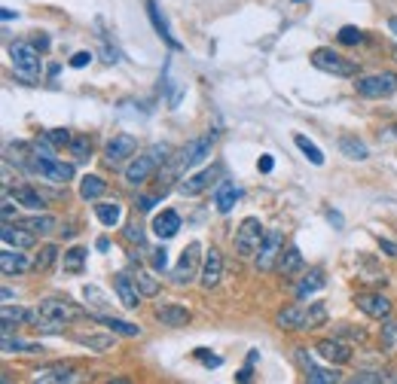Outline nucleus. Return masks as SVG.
<instances>
[{
    "mask_svg": "<svg viewBox=\"0 0 397 384\" xmlns=\"http://www.w3.org/2000/svg\"><path fill=\"white\" fill-rule=\"evenodd\" d=\"M327 320V308L321 302H309V305H290V308H281L275 314V323L281 330H315Z\"/></svg>",
    "mask_w": 397,
    "mask_h": 384,
    "instance_id": "1",
    "label": "nucleus"
},
{
    "mask_svg": "<svg viewBox=\"0 0 397 384\" xmlns=\"http://www.w3.org/2000/svg\"><path fill=\"white\" fill-rule=\"evenodd\" d=\"M10 58H12V67H16V74L22 76L25 83H34L40 76V52L37 46H31V43H12L10 46Z\"/></svg>",
    "mask_w": 397,
    "mask_h": 384,
    "instance_id": "2",
    "label": "nucleus"
},
{
    "mask_svg": "<svg viewBox=\"0 0 397 384\" xmlns=\"http://www.w3.org/2000/svg\"><path fill=\"white\" fill-rule=\"evenodd\" d=\"M354 92L360 98H391L397 92V74L385 70V74H373V76H360L354 83Z\"/></svg>",
    "mask_w": 397,
    "mask_h": 384,
    "instance_id": "3",
    "label": "nucleus"
},
{
    "mask_svg": "<svg viewBox=\"0 0 397 384\" xmlns=\"http://www.w3.org/2000/svg\"><path fill=\"white\" fill-rule=\"evenodd\" d=\"M266 232H263V223H260L257 217H247L242 220V226L236 229V250L242 256H251L260 250V244H263Z\"/></svg>",
    "mask_w": 397,
    "mask_h": 384,
    "instance_id": "4",
    "label": "nucleus"
},
{
    "mask_svg": "<svg viewBox=\"0 0 397 384\" xmlns=\"http://www.w3.org/2000/svg\"><path fill=\"white\" fill-rule=\"evenodd\" d=\"M312 64H315L318 70H324V74H333V76H354L358 70H354L352 61H345L339 52H333V49H315L312 52Z\"/></svg>",
    "mask_w": 397,
    "mask_h": 384,
    "instance_id": "5",
    "label": "nucleus"
},
{
    "mask_svg": "<svg viewBox=\"0 0 397 384\" xmlns=\"http://www.w3.org/2000/svg\"><path fill=\"white\" fill-rule=\"evenodd\" d=\"M34 168H37V174L43 177V180H52V183L74 180V165H65V162H59L55 156H37L34 153Z\"/></svg>",
    "mask_w": 397,
    "mask_h": 384,
    "instance_id": "6",
    "label": "nucleus"
},
{
    "mask_svg": "<svg viewBox=\"0 0 397 384\" xmlns=\"http://www.w3.org/2000/svg\"><path fill=\"white\" fill-rule=\"evenodd\" d=\"M281 244H285L281 232L278 229H269L266 238H263V244H260V250H257V259H254L260 272H272V268H275V259L281 256Z\"/></svg>",
    "mask_w": 397,
    "mask_h": 384,
    "instance_id": "7",
    "label": "nucleus"
},
{
    "mask_svg": "<svg viewBox=\"0 0 397 384\" xmlns=\"http://www.w3.org/2000/svg\"><path fill=\"white\" fill-rule=\"evenodd\" d=\"M211 147H214V134H211V138H196V140H190V144L181 149V156H177V165H181V171L196 168L198 162H205V159L211 156Z\"/></svg>",
    "mask_w": 397,
    "mask_h": 384,
    "instance_id": "8",
    "label": "nucleus"
},
{
    "mask_svg": "<svg viewBox=\"0 0 397 384\" xmlns=\"http://www.w3.org/2000/svg\"><path fill=\"white\" fill-rule=\"evenodd\" d=\"M198 253H202V244H198V241H193V244H190L187 250L181 253V259H177V266H174V281H177V284H190V281L196 277Z\"/></svg>",
    "mask_w": 397,
    "mask_h": 384,
    "instance_id": "9",
    "label": "nucleus"
},
{
    "mask_svg": "<svg viewBox=\"0 0 397 384\" xmlns=\"http://www.w3.org/2000/svg\"><path fill=\"white\" fill-rule=\"evenodd\" d=\"M134 149H138V140H134L132 134H116V138L108 140V147H104V159H108V165H119V162H125L129 156H134Z\"/></svg>",
    "mask_w": 397,
    "mask_h": 384,
    "instance_id": "10",
    "label": "nucleus"
},
{
    "mask_svg": "<svg viewBox=\"0 0 397 384\" xmlns=\"http://www.w3.org/2000/svg\"><path fill=\"white\" fill-rule=\"evenodd\" d=\"M221 277H223V253L217 250V247H211V250L205 253V266H202L198 281H202L205 290H214L217 284H221Z\"/></svg>",
    "mask_w": 397,
    "mask_h": 384,
    "instance_id": "11",
    "label": "nucleus"
},
{
    "mask_svg": "<svg viewBox=\"0 0 397 384\" xmlns=\"http://www.w3.org/2000/svg\"><path fill=\"white\" fill-rule=\"evenodd\" d=\"M296 357H300V363H303L306 381H312V384H336V381H339V372H336V369H321V366H315V360L309 357L306 348H300V351H296Z\"/></svg>",
    "mask_w": 397,
    "mask_h": 384,
    "instance_id": "12",
    "label": "nucleus"
},
{
    "mask_svg": "<svg viewBox=\"0 0 397 384\" xmlns=\"http://www.w3.org/2000/svg\"><path fill=\"white\" fill-rule=\"evenodd\" d=\"M156 165H159V159H156L153 153H144V156H138V159H134L132 165L125 168V180H129L132 186H138V183L150 180V174L156 171Z\"/></svg>",
    "mask_w": 397,
    "mask_h": 384,
    "instance_id": "13",
    "label": "nucleus"
},
{
    "mask_svg": "<svg viewBox=\"0 0 397 384\" xmlns=\"http://www.w3.org/2000/svg\"><path fill=\"white\" fill-rule=\"evenodd\" d=\"M358 308L364 311L367 317H373V320H388V314H391V302H388L382 293L358 296Z\"/></svg>",
    "mask_w": 397,
    "mask_h": 384,
    "instance_id": "14",
    "label": "nucleus"
},
{
    "mask_svg": "<svg viewBox=\"0 0 397 384\" xmlns=\"http://www.w3.org/2000/svg\"><path fill=\"white\" fill-rule=\"evenodd\" d=\"M113 290H116L119 302H123L125 308H138V305H141V290H138V284H134V277L113 275Z\"/></svg>",
    "mask_w": 397,
    "mask_h": 384,
    "instance_id": "15",
    "label": "nucleus"
},
{
    "mask_svg": "<svg viewBox=\"0 0 397 384\" xmlns=\"http://www.w3.org/2000/svg\"><path fill=\"white\" fill-rule=\"evenodd\" d=\"M315 351L321 354L324 360L336 363V366H343V363H349V360H352V348H349V345H343V341H336V339H321V341L315 345Z\"/></svg>",
    "mask_w": 397,
    "mask_h": 384,
    "instance_id": "16",
    "label": "nucleus"
},
{
    "mask_svg": "<svg viewBox=\"0 0 397 384\" xmlns=\"http://www.w3.org/2000/svg\"><path fill=\"white\" fill-rule=\"evenodd\" d=\"M217 174H221L217 168H205V171H198V174L187 177V180H183L177 189H181V195H190V198H193V195H198V192L208 189L211 183H214V177H217Z\"/></svg>",
    "mask_w": 397,
    "mask_h": 384,
    "instance_id": "17",
    "label": "nucleus"
},
{
    "mask_svg": "<svg viewBox=\"0 0 397 384\" xmlns=\"http://www.w3.org/2000/svg\"><path fill=\"white\" fill-rule=\"evenodd\" d=\"M156 320H159L162 326H187L190 320H193V314H190L187 308H181V305H156Z\"/></svg>",
    "mask_w": 397,
    "mask_h": 384,
    "instance_id": "18",
    "label": "nucleus"
},
{
    "mask_svg": "<svg viewBox=\"0 0 397 384\" xmlns=\"http://www.w3.org/2000/svg\"><path fill=\"white\" fill-rule=\"evenodd\" d=\"M0 268H3L6 277H12V275H22V272H28V268H34V262H28V256L19 253V247L16 250L6 247V250L0 253Z\"/></svg>",
    "mask_w": 397,
    "mask_h": 384,
    "instance_id": "19",
    "label": "nucleus"
},
{
    "mask_svg": "<svg viewBox=\"0 0 397 384\" xmlns=\"http://www.w3.org/2000/svg\"><path fill=\"white\" fill-rule=\"evenodd\" d=\"M238 198H242V189H238L236 183H230V180L217 183L214 204H217V211H221V213H230L232 208H236V202H238Z\"/></svg>",
    "mask_w": 397,
    "mask_h": 384,
    "instance_id": "20",
    "label": "nucleus"
},
{
    "mask_svg": "<svg viewBox=\"0 0 397 384\" xmlns=\"http://www.w3.org/2000/svg\"><path fill=\"white\" fill-rule=\"evenodd\" d=\"M0 238H3V244L6 247H31L34 244V232L31 229H25V226H12V223H3V229H0Z\"/></svg>",
    "mask_w": 397,
    "mask_h": 384,
    "instance_id": "21",
    "label": "nucleus"
},
{
    "mask_svg": "<svg viewBox=\"0 0 397 384\" xmlns=\"http://www.w3.org/2000/svg\"><path fill=\"white\" fill-rule=\"evenodd\" d=\"M147 12H150V21H153L156 34H159V37H162V40H165V43H168V46H172V49H181V43H177V40H174L172 28H168V19H165V16H162V10H159V6H156V3H153V0H150V3H147Z\"/></svg>",
    "mask_w": 397,
    "mask_h": 384,
    "instance_id": "22",
    "label": "nucleus"
},
{
    "mask_svg": "<svg viewBox=\"0 0 397 384\" xmlns=\"http://www.w3.org/2000/svg\"><path fill=\"white\" fill-rule=\"evenodd\" d=\"M177 229H181V213L177 211H162L159 217L153 220V232L159 238H174Z\"/></svg>",
    "mask_w": 397,
    "mask_h": 384,
    "instance_id": "23",
    "label": "nucleus"
},
{
    "mask_svg": "<svg viewBox=\"0 0 397 384\" xmlns=\"http://www.w3.org/2000/svg\"><path fill=\"white\" fill-rule=\"evenodd\" d=\"M77 378H80V375L70 366H49L34 375V381H43V384H65V381H77Z\"/></svg>",
    "mask_w": 397,
    "mask_h": 384,
    "instance_id": "24",
    "label": "nucleus"
},
{
    "mask_svg": "<svg viewBox=\"0 0 397 384\" xmlns=\"http://www.w3.org/2000/svg\"><path fill=\"white\" fill-rule=\"evenodd\" d=\"M6 195H12V202H19V204H25V208H31V211H40L46 204V198L40 195L34 186H16L12 192H6Z\"/></svg>",
    "mask_w": 397,
    "mask_h": 384,
    "instance_id": "25",
    "label": "nucleus"
},
{
    "mask_svg": "<svg viewBox=\"0 0 397 384\" xmlns=\"http://www.w3.org/2000/svg\"><path fill=\"white\" fill-rule=\"evenodd\" d=\"M324 284H327V281H324V272H321V268H312V272L303 277L300 284H296V299H309L312 293H318Z\"/></svg>",
    "mask_w": 397,
    "mask_h": 384,
    "instance_id": "26",
    "label": "nucleus"
},
{
    "mask_svg": "<svg viewBox=\"0 0 397 384\" xmlns=\"http://www.w3.org/2000/svg\"><path fill=\"white\" fill-rule=\"evenodd\" d=\"M104 192H108V183H104L98 174H86L80 180V195L86 198V202H95V198H101Z\"/></svg>",
    "mask_w": 397,
    "mask_h": 384,
    "instance_id": "27",
    "label": "nucleus"
},
{
    "mask_svg": "<svg viewBox=\"0 0 397 384\" xmlns=\"http://www.w3.org/2000/svg\"><path fill=\"white\" fill-rule=\"evenodd\" d=\"M95 317L101 320L110 332H119V336H129V339H138L141 336V326L129 323V320H116V317H108V314H95Z\"/></svg>",
    "mask_w": 397,
    "mask_h": 384,
    "instance_id": "28",
    "label": "nucleus"
},
{
    "mask_svg": "<svg viewBox=\"0 0 397 384\" xmlns=\"http://www.w3.org/2000/svg\"><path fill=\"white\" fill-rule=\"evenodd\" d=\"M303 268V253L296 250V247H287V250H281L278 256V272L281 275H294Z\"/></svg>",
    "mask_w": 397,
    "mask_h": 384,
    "instance_id": "29",
    "label": "nucleus"
},
{
    "mask_svg": "<svg viewBox=\"0 0 397 384\" xmlns=\"http://www.w3.org/2000/svg\"><path fill=\"white\" fill-rule=\"evenodd\" d=\"M95 213H98V220H101L108 229H113V226L123 220V208H119L116 202H104V204H95Z\"/></svg>",
    "mask_w": 397,
    "mask_h": 384,
    "instance_id": "30",
    "label": "nucleus"
},
{
    "mask_svg": "<svg viewBox=\"0 0 397 384\" xmlns=\"http://www.w3.org/2000/svg\"><path fill=\"white\" fill-rule=\"evenodd\" d=\"M19 226L31 229L34 235H46V232L55 229V217H49V213H40V217H28V220H22Z\"/></svg>",
    "mask_w": 397,
    "mask_h": 384,
    "instance_id": "31",
    "label": "nucleus"
},
{
    "mask_svg": "<svg viewBox=\"0 0 397 384\" xmlns=\"http://www.w3.org/2000/svg\"><path fill=\"white\" fill-rule=\"evenodd\" d=\"M294 144L300 147V153L306 156V159L312 162V165H324V153H321V149H318L315 144H312V140L306 138V134H296V138H294Z\"/></svg>",
    "mask_w": 397,
    "mask_h": 384,
    "instance_id": "32",
    "label": "nucleus"
},
{
    "mask_svg": "<svg viewBox=\"0 0 397 384\" xmlns=\"http://www.w3.org/2000/svg\"><path fill=\"white\" fill-rule=\"evenodd\" d=\"M339 149H343V153L349 156V159H358V162L370 156L367 144H364V140H358V138H343V140H339Z\"/></svg>",
    "mask_w": 397,
    "mask_h": 384,
    "instance_id": "33",
    "label": "nucleus"
},
{
    "mask_svg": "<svg viewBox=\"0 0 397 384\" xmlns=\"http://www.w3.org/2000/svg\"><path fill=\"white\" fill-rule=\"evenodd\" d=\"M34 351H43V348L34 345V341L12 339V332H10V336H3V354H34Z\"/></svg>",
    "mask_w": 397,
    "mask_h": 384,
    "instance_id": "34",
    "label": "nucleus"
},
{
    "mask_svg": "<svg viewBox=\"0 0 397 384\" xmlns=\"http://www.w3.org/2000/svg\"><path fill=\"white\" fill-rule=\"evenodd\" d=\"M83 262H86V250H83V247H70V250H65V272H70V275L83 272Z\"/></svg>",
    "mask_w": 397,
    "mask_h": 384,
    "instance_id": "35",
    "label": "nucleus"
},
{
    "mask_svg": "<svg viewBox=\"0 0 397 384\" xmlns=\"http://www.w3.org/2000/svg\"><path fill=\"white\" fill-rule=\"evenodd\" d=\"M134 284H138V290H141V296H159V281L150 275V272H138L134 275Z\"/></svg>",
    "mask_w": 397,
    "mask_h": 384,
    "instance_id": "36",
    "label": "nucleus"
},
{
    "mask_svg": "<svg viewBox=\"0 0 397 384\" xmlns=\"http://www.w3.org/2000/svg\"><path fill=\"white\" fill-rule=\"evenodd\" d=\"M354 381H360V384H397V372H358Z\"/></svg>",
    "mask_w": 397,
    "mask_h": 384,
    "instance_id": "37",
    "label": "nucleus"
},
{
    "mask_svg": "<svg viewBox=\"0 0 397 384\" xmlns=\"http://www.w3.org/2000/svg\"><path fill=\"white\" fill-rule=\"evenodd\" d=\"M59 259V247H52V244H46V247H40V253H37V259H34V268L37 272H46L52 262Z\"/></svg>",
    "mask_w": 397,
    "mask_h": 384,
    "instance_id": "38",
    "label": "nucleus"
},
{
    "mask_svg": "<svg viewBox=\"0 0 397 384\" xmlns=\"http://www.w3.org/2000/svg\"><path fill=\"white\" fill-rule=\"evenodd\" d=\"M83 296H86V302L92 305L95 311H104V308H110V302L104 299V293L95 287V284H86V290H83Z\"/></svg>",
    "mask_w": 397,
    "mask_h": 384,
    "instance_id": "39",
    "label": "nucleus"
},
{
    "mask_svg": "<svg viewBox=\"0 0 397 384\" xmlns=\"http://www.w3.org/2000/svg\"><path fill=\"white\" fill-rule=\"evenodd\" d=\"M19 320H28V311L12 308V305H3V336H10L12 323H19Z\"/></svg>",
    "mask_w": 397,
    "mask_h": 384,
    "instance_id": "40",
    "label": "nucleus"
},
{
    "mask_svg": "<svg viewBox=\"0 0 397 384\" xmlns=\"http://www.w3.org/2000/svg\"><path fill=\"white\" fill-rule=\"evenodd\" d=\"M70 153H74L77 162H86L92 156V140L89 138H74L70 140Z\"/></svg>",
    "mask_w": 397,
    "mask_h": 384,
    "instance_id": "41",
    "label": "nucleus"
},
{
    "mask_svg": "<svg viewBox=\"0 0 397 384\" xmlns=\"http://www.w3.org/2000/svg\"><path fill=\"white\" fill-rule=\"evenodd\" d=\"M339 43H345V46H358V43H364V31L354 25H345L343 31H339Z\"/></svg>",
    "mask_w": 397,
    "mask_h": 384,
    "instance_id": "42",
    "label": "nucleus"
},
{
    "mask_svg": "<svg viewBox=\"0 0 397 384\" xmlns=\"http://www.w3.org/2000/svg\"><path fill=\"white\" fill-rule=\"evenodd\" d=\"M77 341L86 348H95V351H108V348L113 345L110 336H77Z\"/></svg>",
    "mask_w": 397,
    "mask_h": 384,
    "instance_id": "43",
    "label": "nucleus"
},
{
    "mask_svg": "<svg viewBox=\"0 0 397 384\" xmlns=\"http://www.w3.org/2000/svg\"><path fill=\"white\" fill-rule=\"evenodd\" d=\"M46 140L52 147H70V140H74V138H70L65 128H52V131H46Z\"/></svg>",
    "mask_w": 397,
    "mask_h": 384,
    "instance_id": "44",
    "label": "nucleus"
},
{
    "mask_svg": "<svg viewBox=\"0 0 397 384\" xmlns=\"http://www.w3.org/2000/svg\"><path fill=\"white\" fill-rule=\"evenodd\" d=\"M196 357L198 360H202L205 363V366H221V357H217V354H208V348H198V351H196Z\"/></svg>",
    "mask_w": 397,
    "mask_h": 384,
    "instance_id": "45",
    "label": "nucleus"
},
{
    "mask_svg": "<svg viewBox=\"0 0 397 384\" xmlns=\"http://www.w3.org/2000/svg\"><path fill=\"white\" fill-rule=\"evenodd\" d=\"M165 266H168V250H165V247H159V250L153 253V268H156V272H165Z\"/></svg>",
    "mask_w": 397,
    "mask_h": 384,
    "instance_id": "46",
    "label": "nucleus"
},
{
    "mask_svg": "<svg viewBox=\"0 0 397 384\" xmlns=\"http://www.w3.org/2000/svg\"><path fill=\"white\" fill-rule=\"evenodd\" d=\"M156 202H159V195H141L138 198V211H153Z\"/></svg>",
    "mask_w": 397,
    "mask_h": 384,
    "instance_id": "47",
    "label": "nucleus"
},
{
    "mask_svg": "<svg viewBox=\"0 0 397 384\" xmlns=\"http://www.w3.org/2000/svg\"><path fill=\"white\" fill-rule=\"evenodd\" d=\"M89 61H92V55H89V52H77L74 58H70V67H86Z\"/></svg>",
    "mask_w": 397,
    "mask_h": 384,
    "instance_id": "48",
    "label": "nucleus"
},
{
    "mask_svg": "<svg viewBox=\"0 0 397 384\" xmlns=\"http://www.w3.org/2000/svg\"><path fill=\"white\" fill-rule=\"evenodd\" d=\"M379 250H382V253H388V256H397V244H394V241L379 238Z\"/></svg>",
    "mask_w": 397,
    "mask_h": 384,
    "instance_id": "49",
    "label": "nucleus"
},
{
    "mask_svg": "<svg viewBox=\"0 0 397 384\" xmlns=\"http://www.w3.org/2000/svg\"><path fill=\"white\" fill-rule=\"evenodd\" d=\"M125 235H129L132 241H138V244H141V241H144V232H141V226H138V223H132L129 229H125Z\"/></svg>",
    "mask_w": 397,
    "mask_h": 384,
    "instance_id": "50",
    "label": "nucleus"
},
{
    "mask_svg": "<svg viewBox=\"0 0 397 384\" xmlns=\"http://www.w3.org/2000/svg\"><path fill=\"white\" fill-rule=\"evenodd\" d=\"M12 217H16V211H12V202L6 198L3 202V223H12Z\"/></svg>",
    "mask_w": 397,
    "mask_h": 384,
    "instance_id": "51",
    "label": "nucleus"
},
{
    "mask_svg": "<svg viewBox=\"0 0 397 384\" xmlns=\"http://www.w3.org/2000/svg\"><path fill=\"white\" fill-rule=\"evenodd\" d=\"M275 168V162H272V156H263V159H260V171H263V174H269V171Z\"/></svg>",
    "mask_w": 397,
    "mask_h": 384,
    "instance_id": "52",
    "label": "nucleus"
},
{
    "mask_svg": "<svg viewBox=\"0 0 397 384\" xmlns=\"http://www.w3.org/2000/svg\"><path fill=\"white\" fill-rule=\"evenodd\" d=\"M0 16H3V21H12V19H16V12H12L10 6H3V12H0Z\"/></svg>",
    "mask_w": 397,
    "mask_h": 384,
    "instance_id": "53",
    "label": "nucleus"
},
{
    "mask_svg": "<svg viewBox=\"0 0 397 384\" xmlns=\"http://www.w3.org/2000/svg\"><path fill=\"white\" fill-rule=\"evenodd\" d=\"M327 217H330V223H336V226H343V217H339V213H333V211H330V213H327Z\"/></svg>",
    "mask_w": 397,
    "mask_h": 384,
    "instance_id": "54",
    "label": "nucleus"
},
{
    "mask_svg": "<svg viewBox=\"0 0 397 384\" xmlns=\"http://www.w3.org/2000/svg\"><path fill=\"white\" fill-rule=\"evenodd\" d=\"M238 381H251V369H242V372H238Z\"/></svg>",
    "mask_w": 397,
    "mask_h": 384,
    "instance_id": "55",
    "label": "nucleus"
},
{
    "mask_svg": "<svg viewBox=\"0 0 397 384\" xmlns=\"http://www.w3.org/2000/svg\"><path fill=\"white\" fill-rule=\"evenodd\" d=\"M388 31H394V34H397V19H388Z\"/></svg>",
    "mask_w": 397,
    "mask_h": 384,
    "instance_id": "56",
    "label": "nucleus"
},
{
    "mask_svg": "<svg viewBox=\"0 0 397 384\" xmlns=\"http://www.w3.org/2000/svg\"><path fill=\"white\" fill-rule=\"evenodd\" d=\"M394 58H397V46H394Z\"/></svg>",
    "mask_w": 397,
    "mask_h": 384,
    "instance_id": "57",
    "label": "nucleus"
}]
</instances>
